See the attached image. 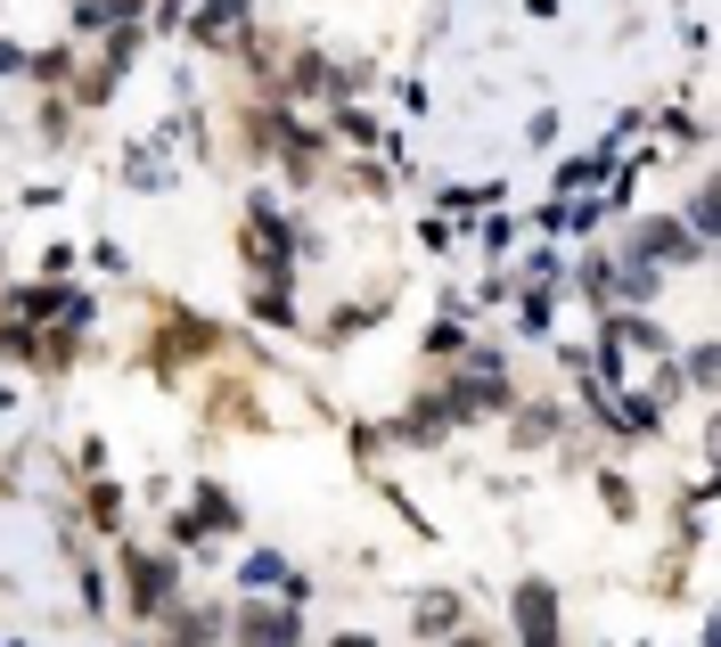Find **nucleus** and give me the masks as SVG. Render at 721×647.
<instances>
[{"instance_id":"obj_4","label":"nucleus","mask_w":721,"mask_h":647,"mask_svg":"<svg viewBox=\"0 0 721 647\" xmlns=\"http://www.w3.org/2000/svg\"><path fill=\"white\" fill-rule=\"evenodd\" d=\"M640 255H689V238H681L672 222H648V229H640Z\"/></svg>"},{"instance_id":"obj_5","label":"nucleus","mask_w":721,"mask_h":647,"mask_svg":"<svg viewBox=\"0 0 721 647\" xmlns=\"http://www.w3.org/2000/svg\"><path fill=\"white\" fill-rule=\"evenodd\" d=\"M418 623H427V631H443V623H459V598H451V590H427V607H418Z\"/></svg>"},{"instance_id":"obj_1","label":"nucleus","mask_w":721,"mask_h":647,"mask_svg":"<svg viewBox=\"0 0 721 647\" xmlns=\"http://www.w3.org/2000/svg\"><path fill=\"white\" fill-rule=\"evenodd\" d=\"M246 33H254V9H246V0H214V9L197 17V41H205V50H238Z\"/></svg>"},{"instance_id":"obj_3","label":"nucleus","mask_w":721,"mask_h":647,"mask_svg":"<svg viewBox=\"0 0 721 647\" xmlns=\"http://www.w3.org/2000/svg\"><path fill=\"white\" fill-rule=\"evenodd\" d=\"M549 598H558L549 582H525L517 590V631L525 639H558V607H549Z\"/></svg>"},{"instance_id":"obj_2","label":"nucleus","mask_w":721,"mask_h":647,"mask_svg":"<svg viewBox=\"0 0 721 647\" xmlns=\"http://www.w3.org/2000/svg\"><path fill=\"white\" fill-rule=\"evenodd\" d=\"M123 574H132V607L140 615H156L164 598H173V566H164V557H132Z\"/></svg>"}]
</instances>
